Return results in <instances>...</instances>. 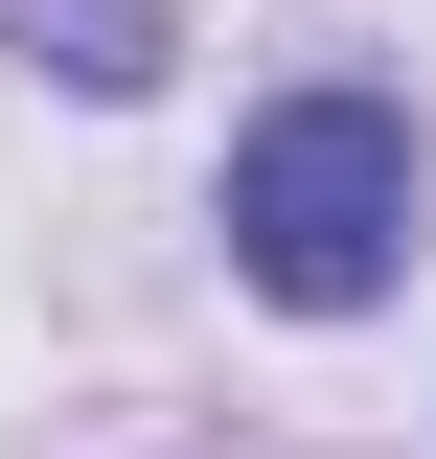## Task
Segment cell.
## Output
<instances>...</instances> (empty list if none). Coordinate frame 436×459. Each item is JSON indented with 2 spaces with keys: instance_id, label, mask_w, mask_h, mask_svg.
Here are the masks:
<instances>
[{
  "instance_id": "6da1fadb",
  "label": "cell",
  "mask_w": 436,
  "mask_h": 459,
  "mask_svg": "<svg viewBox=\"0 0 436 459\" xmlns=\"http://www.w3.org/2000/svg\"><path fill=\"white\" fill-rule=\"evenodd\" d=\"M390 253H414V115L390 92H275L230 138V276L299 299V322H344Z\"/></svg>"
},
{
  "instance_id": "7a4b0ae2",
  "label": "cell",
  "mask_w": 436,
  "mask_h": 459,
  "mask_svg": "<svg viewBox=\"0 0 436 459\" xmlns=\"http://www.w3.org/2000/svg\"><path fill=\"white\" fill-rule=\"evenodd\" d=\"M23 47H69V69H92V92H138V69H161V23H138V0H69V23H47V0H23Z\"/></svg>"
}]
</instances>
